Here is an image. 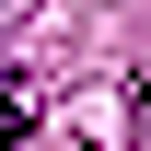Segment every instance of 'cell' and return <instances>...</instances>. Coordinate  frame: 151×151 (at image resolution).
<instances>
[{
  "label": "cell",
  "mask_w": 151,
  "mask_h": 151,
  "mask_svg": "<svg viewBox=\"0 0 151 151\" xmlns=\"http://www.w3.org/2000/svg\"><path fill=\"white\" fill-rule=\"evenodd\" d=\"M35 128V93H23V81H0V139H23Z\"/></svg>",
  "instance_id": "cell-1"
}]
</instances>
